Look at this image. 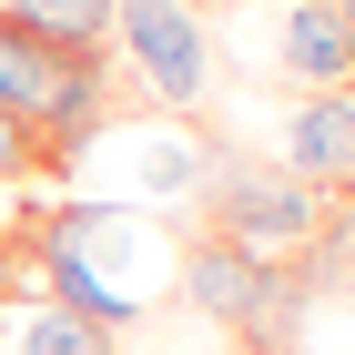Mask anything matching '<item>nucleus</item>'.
<instances>
[{"label":"nucleus","mask_w":355,"mask_h":355,"mask_svg":"<svg viewBox=\"0 0 355 355\" xmlns=\"http://www.w3.org/2000/svg\"><path fill=\"white\" fill-rule=\"evenodd\" d=\"M183 284V223L173 214H122V203H61L41 234V295L61 315L102 325L112 345Z\"/></svg>","instance_id":"f257e3e1"},{"label":"nucleus","mask_w":355,"mask_h":355,"mask_svg":"<svg viewBox=\"0 0 355 355\" xmlns=\"http://www.w3.org/2000/svg\"><path fill=\"white\" fill-rule=\"evenodd\" d=\"M71 183H92L82 203H122V214H193L203 183L223 173V142H203L193 122L153 112V122H102L82 153H61Z\"/></svg>","instance_id":"f03ea898"},{"label":"nucleus","mask_w":355,"mask_h":355,"mask_svg":"<svg viewBox=\"0 0 355 355\" xmlns=\"http://www.w3.org/2000/svg\"><path fill=\"white\" fill-rule=\"evenodd\" d=\"M0 112L41 142V163H61V153H82L112 122V61L31 41V31H0Z\"/></svg>","instance_id":"7ed1b4c3"},{"label":"nucleus","mask_w":355,"mask_h":355,"mask_svg":"<svg viewBox=\"0 0 355 355\" xmlns=\"http://www.w3.org/2000/svg\"><path fill=\"white\" fill-rule=\"evenodd\" d=\"M102 61H122V82L153 112H173V122H193V112L214 102V82H223L214 10H193V0H112Z\"/></svg>","instance_id":"20e7f679"},{"label":"nucleus","mask_w":355,"mask_h":355,"mask_svg":"<svg viewBox=\"0 0 355 355\" xmlns=\"http://www.w3.org/2000/svg\"><path fill=\"white\" fill-rule=\"evenodd\" d=\"M183 315L193 325H223L234 345H264V355H284L304 335V274H274V264H254L244 244H223V234H183Z\"/></svg>","instance_id":"39448f33"},{"label":"nucleus","mask_w":355,"mask_h":355,"mask_svg":"<svg viewBox=\"0 0 355 355\" xmlns=\"http://www.w3.org/2000/svg\"><path fill=\"white\" fill-rule=\"evenodd\" d=\"M214 51L244 61L254 82H295V92H345L355 82V41L335 21V0H223Z\"/></svg>","instance_id":"423d86ee"},{"label":"nucleus","mask_w":355,"mask_h":355,"mask_svg":"<svg viewBox=\"0 0 355 355\" xmlns=\"http://www.w3.org/2000/svg\"><path fill=\"white\" fill-rule=\"evenodd\" d=\"M325 214H335V193H315V183H295V173L254 163V153H223V173L203 183V223H214L223 244H244L254 264H274V274H295L304 254H315Z\"/></svg>","instance_id":"0eeeda50"},{"label":"nucleus","mask_w":355,"mask_h":355,"mask_svg":"<svg viewBox=\"0 0 355 355\" xmlns=\"http://www.w3.org/2000/svg\"><path fill=\"white\" fill-rule=\"evenodd\" d=\"M254 163L295 173L315 193H355V82L345 92H295V102L274 112V132H264Z\"/></svg>","instance_id":"6e6552de"},{"label":"nucleus","mask_w":355,"mask_h":355,"mask_svg":"<svg viewBox=\"0 0 355 355\" xmlns=\"http://www.w3.org/2000/svg\"><path fill=\"white\" fill-rule=\"evenodd\" d=\"M0 31H31V41H61V51H102L112 0H0Z\"/></svg>","instance_id":"1a4fd4ad"},{"label":"nucleus","mask_w":355,"mask_h":355,"mask_svg":"<svg viewBox=\"0 0 355 355\" xmlns=\"http://www.w3.org/2000/svg\"><path fill=\"white\" fill-rule=\"evenodd\" d=\"M10 355H122L102 325H82V315H61L51 295H31L21 315H10Z\"/></svg>","instance_id":"9d476101"},{"label":"nucleus","mask_w":355,"mask_h":355,"mask_svg":"<svg viewBox=\"0 0 355 355\" xmlns=\"http://www.w3.org/2000/svg\"><path fill=\"white\" fill-rule=\"evenodd\" d=\"M31 163H41V142H31L21 122H10V112H0V183H21Z\"/></svg>","instance_id":"9b49d317"},{"label":"nucleus","mask_w":355,"mask_h":355,"mask_svg":"<svg viewBox=\"0 0 355 355\" xmlns=\"http://www.w3.org/2000/svg\"><path fill=\"white\" fill-rule=\"evenodd\" d=\"M335 21H345V41H355V0H335Z\"/></svg>","instance_id":"f8f14e48"},{"label":"nucleus","mask_w":355,"mask_h":355,"mask_svg":"<svg viewBox=\"0 0 355 355\" xmlns=\"http://www.w3.org/2000/svg\"><path fill=\"white\" fill-rule=\"evenodd\" d=\"M193 10H223V0H193Z\"/></svg>","instance_id":"ddd939ff"},{"label":"nucleus","mask_w":355,"mask_h":355,"mask_svg":"<svg viewBox=\"0 0 355 355\" xmlns=\"http://www.w3.org/2000/svg\"><path fill=\"white\" fill-rule=\"evenodd\" d=\"M234 355H264V345H234Z\"/></svg>","instance_id":"4468645a"}]
</instances>
